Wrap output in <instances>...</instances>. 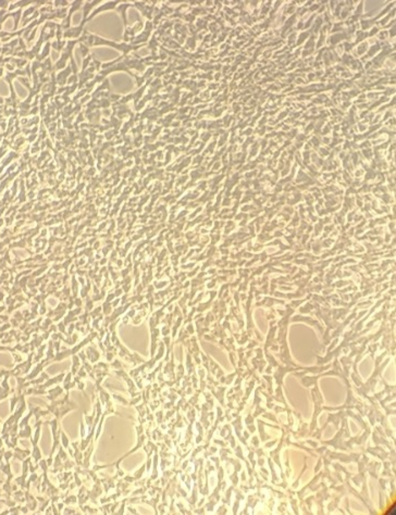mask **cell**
<instances>
[{"instance_id":"cell-1","label":"cell","mask_w":396,"mask_h":515,"mask_svg":"<svg viewBox=\"0 0 396 515\" xmlns=\"http://www.w3.org/2000/svg\"><path fill=\"white\" fill-rule=\"evenodd\" d=\"M391 513H392V514H395V504H393V507L390 509V511H389V512H386V514H391Z\"/></svg>"}]
</instances>
